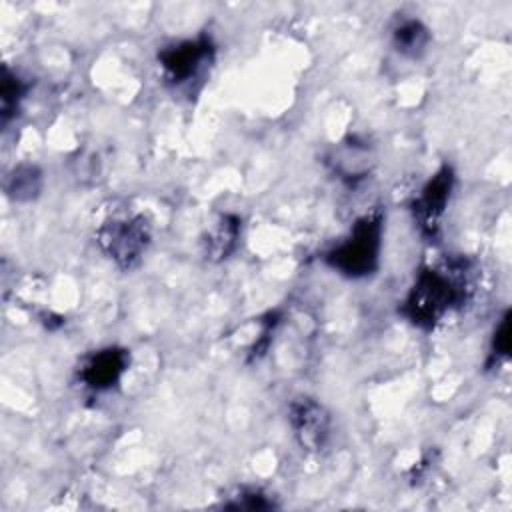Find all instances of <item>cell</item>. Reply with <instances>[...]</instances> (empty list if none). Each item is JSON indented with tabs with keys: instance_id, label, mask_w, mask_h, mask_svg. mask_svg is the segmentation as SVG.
<instances>
[{
	"instance_id": "13",
	"label": "cell",
	"mask_w": 512,
	"mask_h": 512,
	"mask_svg": "<svg viewBox=\"0 0 512 512\" xmlns=\"http://www.w3.org/2000/svg\"><path fill=\"white\" fill-rule=\"evenodd\" d=\"M510 350V338H508V314L500 320L496 332H494V342H492V356H508Z\"/></svg>"
},
{
	"instance_id": "9",
	"label": "cell",
	"mask_w": 512,
	"mask_h": 512,
	"mask_svg": "<svg viewBox=\"0 0 512 512\" xmlns=\"http://www.w3.org/2000/svg\"><path fill=\"white\" fill-rule=\"evenodd\" d=\"M428 28L418 20H404L394 28V46L410 58H418L428 46Z\"/></svg>"
},
{
	"instance_id": "3",
	"label": "cell",
	"mask_w": 512,
	"mask_h": 512,
	"mask_svg": "<svg viewBox=\"0 0 512 512\" xmlns=\"http://www.w3.org/2000/svg\"><path fill=\"white\" fill-rule=\"evenodd\" d=\"M150 242V230L142 216L112 220L98 230V244L124 270L134 268Z\"/></svg>"
},
{
	"instance_id": "1",
	"label": "cell",
	"mask_w": 512,
	"mask_h": 512,
	"mask_svg": "<svg viewBox=\"0 0 512 512\" xmlns=\"http://www.w3.org/2000/svg\"><path fill=\"white\" fill-rule=\"evenodd\" d=\"M466 280L442 268H422L400 312L418 328H434L454 306L464 302Z\"/></svg>"
},
{
	"instance_id": "4",
	"label": "cell",
	"mask_w": 512,
	"mask_h": 512,
	"mask_svg": "<svg viewBox=\"0 0 512 512\" xmlns=\"http://www.w3.org/2000/svg\"><path fill=\"white\" fill-rule=\"evenodd\" d=\"M454 186V174L450 166H442L422 188L420 196L414 202V218L428 238L438 234L440 218L450 200V192Z\"/></svg>"
},
{
	"instance_id": "8",
	"label": "cell",
	"mask_w": 512,
	"mask_h": 512,
	"mask_svg": "<svg viewBox=\"0 0 512 512\" xmlns=\"http://www.w3.org/2000/svg\"><path fill=\"white\" fill-rule=\"evenodd\" d=\"M240 236V220L232 214H226L216 222V226L208 232L206 238V254L210 258H226L238 244Z\"/></svg>"
},
{
	"instance_id": "7",
	"label": "cell",
	"mask_w": 512,
	"mask_h": 512,
	"mask_svg": "<svg viewBox=\"0 0 512 512\" xmlns=\"http://www.w3.org/2000/svg\"><path fill=\"white\" fill-rule=\"evenodd\" d=\"M130 364V354L124 348H104L88 358L82 366L80 378L92 390L112 388Z\"/></svg>"
},
{
	"instance_id": "11",
	"label": "cell",
	"mask_w": 512,
	"mask_h": 512,
	"mask_svg": "<svg viewBox=\"0 0 512 512\" xmlns=\"http://www.w3.org/2000/svg\"><path fill=\"white\" fill-rule=\"evenodd\" d=\"M40 190V172L34 166H20L8 182V194L16 200H28Z\"/></svg>"
},
{
	"instance_id": "6",
	"label": "cell",
	"mask_w": 512,
	"mask_h": 512,
	"mask_svg": "<svg viewBox=\"0 0 512 512\" xmlns=\"http://www.w3.org/2000/svg\"><path fill=\"white\" fill-rule=\"evenodd\" d=\"M214 46L208 36H198L194 40H184L176 46L164 48L158 54V60L166 76L180 84L198 74V70L212 58Z\"/></svg>"
},
{
	"instance_id": "12",
	"label": "cell",
	"mask_w": 512,
	"mask_h": 512,
	"mask_svg": "<svg viewBox=\"0 0 512 512\" xmlns=\"http://www.w3.org/2000/svg\"><path fill=\"white\" fill-rule=\"evenodd\" d=\"M224 506L234 510H266V508H272V502L260 492H242L236 502H228Z\"/></svg>"
},
{
	"instance_id": "5",
	"label": "cell",
	"mask_w": 512,
	"mask_h": 512,
	"mask_svg": "<svg viewBox=\"0 0 512 512\" xmlns=\"http://www.w3.org/2000/svg\"><path fill=\"white\" fill-rule=\"evenodd\" d=\"M296 440L306 450H320L330 438V414L314 398H298L290 404L288 414Z\"/></svg>"
},
{
	"instance_id": "2",
	"label": "cell",
	"mask_w": 512,
	"mask_h": 512,
	"mask_svg": "<svg viewBox=\"0 0 512 512\" xmlns=\"http://www.w3.org/2000/svg\"><path fill=\"white\" fill-rule=\"evenodd\" d=\"M382 246V216L366 214L352 226L346 240L326 252L330 268L348 278H364L378 268Z\"/></svg>"
},
{
	"instance_id": "10",
	"label": "cell",
	"mask_w": 512,
	"mask_h": 512,
	"mask_svg": "<svg viewBox=\"0 0 512 512\" xmlns=\"http://www.w3.org/2000/svg\"><path fill=\"white\" fill-rule=\"evenodd\" d=\"M24 92H26V84L16 74H12L10 70H4L2 90H0L2 122H8L14 116V112L18 110V104H20Z\"/></svg>"
}]
</instances>
